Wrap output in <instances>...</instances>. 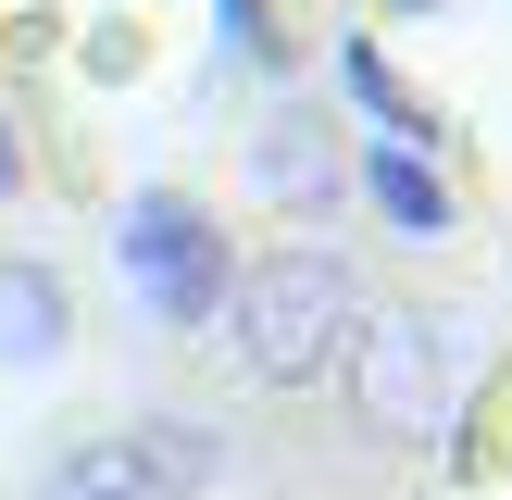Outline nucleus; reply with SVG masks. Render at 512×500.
Segmentation results:
<instances>
[{
	"instance_id": "f257e3e1",
	"label": "nucleus",
	"mask_w": 512,
	"mask_h": 500,
	"mask_svg": "<svg viewBox=\"0 0 512 500\" xmlns=\"http://www.w3.org/2000/svg\"><path fill=\"white\" fill-rule=\"evenodd\" d=\"M225 325H238V363L263 375V388H313V375H338L350 325H363V275L325 238H288V250H263V263H238Z\"/></svg>"
},
{
	"instance_id": "f03ea898",
	"label": "nucleus",
	"mask_w": 512,
	"mask_h": 500,
	"mask_svg": "<svg viewBox=\"0 0 512 500\" xmlns=\"http://www.w3.org/2000/svg\"><path fill=\"white\" fill-rule=\"evenodd\" d=\"M338 375H350V413H363V438L425 450V438H450V413H463V325L425 313V300H388V313L350 325Z\"/></svg>"
},
{
	"instance_id": "7ed1b4c3",
	"label": "nucleus",
	"mask_w": 512,
	"mask_h": 500,
	"mask_svg": "<svg viewBox=\"0 0 512 500\" xmlns=\"http://www.w3.org/2000/svg\"><path fill=\"white\" fill-rule=\"evenodd\" d=\"M125 275H138V300L163 325H225V288H238V250H225V225L200 213V200L175 188H138L125 200Z\"/></svg>"
},
{
	"instance_id": "20e7f679",
	"label": "nucleus",
	"mask_w": 512,
	"mask_h": 500,
	"mask_svg": "<svg viewBox=\"0 0 512 500\" xmlns=\"http://www.w3.org/2000/svg\"><path fill=\"white\" fill-rule=\"evenodd\" d=\"M250 200H275V213H338L350 200V150L325 125V100H275L250 125Z\"/></svg>"
},
{
	"instance_id": "39448f33",
	"label": "nucleus",
	"mask_w": 512,
	"mask_h": 500,
	"mask_svg": "<svg viewBox=\"0 0 512 500\" xmlns=\"http://www.w3.org/2000/svg\"><path fill=\"white\" fill-rule=\"evenodd\" d=\"M63 338H75L63 275H50V263H25V250H0V363H13V375H38V363H63Z\"/></svg>"
},
{
	"instance_id": "423d86ee",
	"label": "nucleus",
	"mask_w": 512,
	"mask_h": 500,
	"mask_svg": "<svg viewBox=\"0 0 512 500\" xmlns=\"http://www.w3.org/2000/svg\"><path fill=\"white\" fill-rule=\"evenodd\" d=\"M125 450H138V475H150L163 500H200V488L225 475V438H213V425H175V413L125 425Z\"/></svg>"
},
{
	"instance_id": "0eeeda50",
	"label": "nucleus",
	"mask_w": 512,
	"mask_h": 500,
	"mask_svg": "<svg viewBox=\"0 0 512 500\" xmlns=\"http://www.w3.org/2000/svg\"><path fill=\"white\" fill-rule=\"evenodd\" d=\"M350 188H363L388 225H413V238H438V225H450V188L425 175V150H400V138H388V150H363V175H350Z\"/></svg>"
},
{
	"instance_id": "6e6552de",
	"label": "nucleus",
	"mask_w": 512,
	"mask_h": 500,
	"mask_svg": "<svg viewBox=\"0 0 512 500\" xmlns=\"http://www.w3.org/2000/svg\"><path fill=\"white\" fill-rule=\"evenodd\" d=\"M38 500H163V488L138 475V450H125V438H75L63 463L38 475Z\"/></svg>"
},
{
	"instance_id": "1a4fd4ad",
	"label": "nucleus",
	"mask_w": 512,
	"mask_h": 500,
	"mask_svg": "<svg viewBox=\"0 0 512 500\" xmlns=\"http://www.w3.org/2000/svg\"><path fill=\"white\" fill-rule=\"evenodd\" d=\"M350 88H363V100H375V113H388V125H400V138H413V100H400V88H388V63H375V50H350Z\"/></svg>"
},
{
	"instance_id": "9d476101",
	"label": "nucleus",
	"mask_w": 512,
	"mask_h": 500,
	"mask_svg": "<svg viewBox=\"0 0 512 500\" xmlns=\"http://www.w3.org/2000/svg\"><path fill=\"white\" fill-rule=\"evenodd\" d=\"M13 175H25V163H13V125H0V200H13Z\"/></svg>"
},
{
	"instance_id": "9b49d317",
	"label": "nucleus",
	"mask_w": 512,
	"mask_h": 500,
	"mask_svg": "<svg viewBox=\"0 0 512 500\" xmlns=\"http://www.w3.org/2000/svg\"><path fill=\"white\" fill-rule=\"evenodd\" d=\"M375 13H450V0H375Z\"/></svg>"
}]
</instances>
